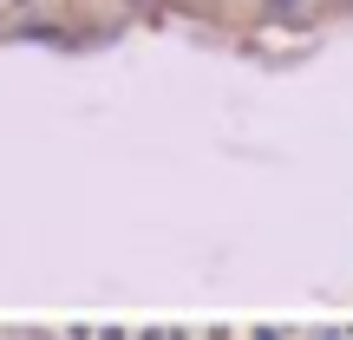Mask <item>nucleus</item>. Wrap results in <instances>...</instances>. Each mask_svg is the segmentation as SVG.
<instances>
[{
  "instance_id": "obj_1",
  "label": "nucleus",
  "mask_w": 353,
  "mask_h": 340,
  "mask_svg": "<svg viewBox=\"0 0 353 340\" xmlns=\"http://www.w3.org/2000/svg\"><path fill=\"white\" fill-rule=\"evenodd\" d=\"M268 7H275V13H294V7H301V0H268Z\"/></svg>"
}]
</instances>
